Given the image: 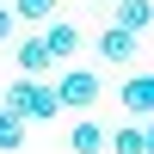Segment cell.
<instances>
[{
    "label": "cell",
    "mask_w": 154,
    "mask_h": 154,
    "mask_svg": "<svg viewBox=\"0 0 154 154\" xmlns=\"http://www.w3.org/2000/svg\"><path fill=\"white\" fill-rule=\"evenodd\" d=\"M49 86H56V99H62V111H86V105H99V93H105L93 68H68L62 80H49Z\"/></svg>",
    "instance_id": "obj_1"
},
{
    "label": "cell",
    "mask_w": 154,
    "mask_h": 154,
    "mask_svg": "<svg viewBox=\"0 0 154 154\" xmlns=\"http://www.w3.org/2000/svg\"><path fill=\"white\" fill-rule=\"evenodd\" d=\"M136 43H142V37H130V31H117V25H105V31L93 37V49H99V62H111V68H130V62H136Z\"/></svg>",
    "instance_id": "obj_2"
},
{
    "label": "cell",
    "mask_w": 154,
    "mask_h": 154,
    "mask_svg": "<svg viewBox=\"0 0 154 154\" xmlns=\"http://www.w3.org/2000/svg\"><path fill=\"white\" fill-rule=\"evenodd\" d=\"M123 111L130 117H154V68H142V74L123 80Z\"/></svg>",
    "instance_id": "obj_3"
},
{
    "label": "cell",
    "mask_w": 154,
    "mask_h": 154,
    "mask_svg": "<svg viewBox=\"0 0 154 154\" xmlns=\"http://www.w3.org/2000/svg\"><path fill=\"white\" fill-rule=\"evenodd\" d=\"M12 62H19V74H25V80H37V74H49V68H56V62H49V49H43V37H19Z\"/></svg>",
    "instance_id": "obj_4"
},
{
    "label": "cell",
    "mask_w": 154,
    "mask_h": 154,
    "mask_svg": "<svg viewBox=\"0 0 154 154\" xmlns=\"http://www.w3.org/2000/svg\"><path fill=\"white\" fill-rule=\"evenodd\" d=\"M43 49H49V62H68L74 49H80V31H74L68 19H49L43 25Z\"/></svg>",
    "instance_id": "obj_5"
},
{
    "label": "cell",
    "mask_w": 154,
    "mask_h": 154,
    "mask_svg": "<svg viewBox=\"0 0 154 154\" xmlns=\"http://www.w3.org/2000/svg\"><path fill=\"white\" fill-rule=\"evenodd\" d=\"M111 25H117V31H130V37H142L148 25H154V0H117Z\"/></svg>",
    "instance_id": "obj_6"
},
{
    "label": "cell",
    "mask_w": 154,
    "mask_h": 154,
    "mask_svg": "<svg viewBox=\"0 0 154 154\" xmlns=\"http://www.w3.org/2000/svg\"><path fill=\"white\" fill-rule=\"evenodd\" d=\"M105 123H93V117H74V130H68V148L74 154H105Z\"/></svg>",
    "instance_id": "obj_7"
},
{
    "label": "cell",
    "mask_w": 154,
    "mask_h": 154,
    "mask_svg": "<svg viewBox=\"0 0 154 154\" xmlns=\"http://www.w3.org/2000/svg\"><path fill=\"white\" fill-rule=\"evenodd\" d=\"M6 6H12V19H19V25H49L62 0H6Z\"/></svg>",
    "instance_id": "obj_8"
},
{
    "label": "cell",
    "mask_w": 154,
    "mask_h": 154,
    "mask_svg": "<svg viewBox=\"0 0 154 154\" xmlns=\"http://www.w3.org/2000/svg\"><path fill=\"white\" fill-rule=\"evenodd\" d=\"M19 142H25V117L0 111V154H19Z\"/></svg>",
    "instance_id": "obj_9"
},
{
    "label": "cell",
    "mask_w": 154,
    "mask_h": 154,
    "mask_svg": "<svg viewBox=\"0 0 154 154\" xmlns=\"http://www.w3.org/2000/svg\"><path fill=\"white\" fill-rule=\"evenodd\" d=\"M111 154H142V123L136 130H111Z\"/></svg>",
    "instance_id": "obj_10"
},
{
    "label": "cell",
    "mask_w": 154,
    "mask_h": 154,
    "mask_svg": "<svg viewBox=\"0 0 154 154\" xmlns=\"http://www.w3.org/2000/svg\"><path fill=\"white\" fill-rule=\"evenodd\" d=\"M12 25H19V19H12V6L0 0V43H12Z\"/></svg>",
    "instance_id": "obj_11"
},
{
    "label": "cell",
    "mask_w": 154,
    "mask_h": 154,
    "mask_svg": "<svg viewBox=\"0 0 154 154\" xmlns=\"http://www.w3.org/2000/svg\"><path fill=\"white\" fill-rule=\"evenodd\" d=\"M142 154H154V117L142 123Z\"/></svg>",
    "instance_id": "obj_12"
}]
</instances>
